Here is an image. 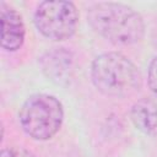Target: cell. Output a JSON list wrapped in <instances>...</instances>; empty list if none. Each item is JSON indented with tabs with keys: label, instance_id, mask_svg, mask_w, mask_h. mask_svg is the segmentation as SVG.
<instances>
[{
	"label": "cell",
	"instance_id": "obj_1",
	"mask_svg": "<svg viewBox=\"0 0 157 157\" xmlns=\"http://www.w3.org/2000/svg\"><path fill=\"white\" fill-rule=\"evenodd\" d=\"M87 21L99 36L119 45L135 44L145 34V23L141 15L120 2L92 5L87 11Z\"/></svg>",
	"mask_w": 157,
	"mask_h": 157
},
{
	"label": "cell",
	"instance_id": "obj_2",
	"mask_svg": "<svg viewBox=\"0 0 157 157\" xmlns=\"http://www.w3.org/2000/svg\"><path fill=\"white\" fill-rule=\"evenodd\" d=\"M94 87L109 97H126L141 86V75L136 65L125 55L117 52L98 55L91 67Z\"/></svg>",
	"mask_w": 157,
	"mask_h": 157
},
{
	"label": "cell",
	"instance_id": "obj_3",
	"mask_svg": "<svg viewBox=\"0 0 157 157\" xmlns=\"http://www.w3.org/2000/svg\"><path fill=\"white\" fill-rule=\"evenodd\" d=\"M20 124L23 131L34 140H49L60 129L64 109L59 99L45 93L29 96L21 107Z\"/></svg>",
	"mask_w": 157,
	"mask_h": 157
},
{
	"label": "cell",
	"instance_id": "obj_4",
	"mask_svg": "<svg viewBox=\"0 0 157 157\" xmlns=\"http://www.w3.org/2000/svg\"><path fill=\"white\" fill-rule=\"evenodd\" d=\"M37 29L48 39L63 40L70 38L78 23V11L71 1H42L34 12Z\"/></svg>",
	"mask_w": 157,
	"mask_h": 157
},
{
	"label": "cell",
	"instance_id": "obj_5",
	"mask_svg": "<svg viewBox=\"0 0 157 157\" xmlns=\"http://www.w3.org/2000/svg\"><path fill=\"white\" fill-rule=\"evenodd\" d=\"M1 47L7 52L21 48L25 40V23L22 16L12 7L1 2Z\"/></svg>",
	"mask_w": 157,
	"mask_h": 157
},
{
	"label": "cell",
	"instance_id": "obj_6",
	"mask_svg": "<svg viewBox=\"0 0 157 157\" xmlns=\"http://www.w3.org/2000/svg\"><path fill=\"white\" fill-rule=\"evenodd\" d=\"M130 117L140 131L157 136V98L146 97L137 101L131 108Z\"/></svg>",
	"mask_w": 157,
	"mask_h": 157
},
{
	"label": "cell",
	"instance_id": "obj_7",
	"mask_svg": "<svg viewBox=\"0 0 157 157\" xmlns=\"http://www.w3.org/2000/svg\"><path fill=\"white\" fill-rule=\"evenodd\" d=\"M71 58L67 52L56 50L48 53L42 60V67L45 75L53 81L66 80L71 69Z\"/></svg>",
	"mask_w": 157,
	"mask_h": 157
},
{
	"label": "cell",
	"instance_id": "obj_8",
	"mask_svg": "<svg viewBox=\"0 0 157 157\" xmlns=\"http://www.w3.org/2000/svg\"><path fill=\"white\" fill-rule=\"evenodd\" d=\"M0 157H36L32 152L26 150L25 147L21 146H13V147H7L1 151Z\"/></svg>",
	"mask_w": 157,
	"mask_h": 157
},
{
	"label": "cell",
	"instance_id": "obj_9",
	"mask_svg": "<svg viewBox=\"0 0 157 157\" xmlns=\"http://www.w3.org/2000/svg\"><path fill=\"white\" fill-rule=\"evenodd\" d=\"M147 81L150 88L157 94V56L151 61L150 67H148V75H147Z\"/></svg>",
	"mask_w": 157,
	"mask_h": 157
}]
</instances>
